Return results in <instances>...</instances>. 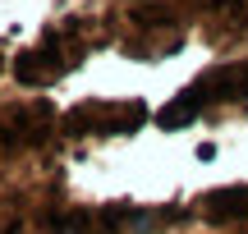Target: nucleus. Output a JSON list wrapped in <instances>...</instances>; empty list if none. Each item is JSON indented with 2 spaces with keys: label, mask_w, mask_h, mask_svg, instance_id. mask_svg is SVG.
<instances>
[]
</instances>
